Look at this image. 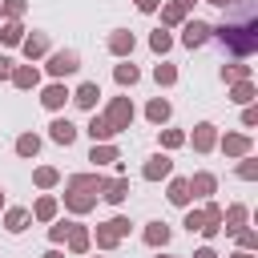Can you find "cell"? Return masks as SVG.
I'll return each instance as SVG.
<instances>
[{"instance_id": "6da1fadb", "label": "cell", "mask_w": 258, "mask_h": 258, "mask_svg": "<svg viewBox=\"0 0 258 258\" xmlns=\"http://www.w3.org/2000/svg\"><path fill=\"white\" fill-rule=\"evenodd\" d=\"M218 32V40L230 48V52H238V56H250L254 48H258V16H246L242 24H222V28H214Z\"/></svg>"}, {"instance_id": "7a4b0ae2", "label": "cell", "mask_w": 258, "mask_h": 258, "mask_svg": "<svg viewBox=\"0 0 258 258\" xmlns=\"http://www.w3.org/2000/svg\"><path fill=\"white\" fill-rule=\"evenodd\" d=\"M105 121L121 133V129H129L133 125V105H129V97H113L109 101V109H105Z\"/></svg>"}, {"instance_id": "3957f363", "label": "cell", "mask_w": 258, "mask_h": 258, "mask_svg": "<svg viewBox=\"0 0 258 258\" xmlns=\"http://www.w3.org/2000/svg\"><path fill=\"white\" fill-rule=\"evenodd\" d=\"M210 24H202V20H181V44L185 48H198V44H206L210 40Z\"/></svg>"}, {"instance_id": "277c9868", "label": "cell", "mask_w": 258, "mask_h": 258, "mask_svg": "<svg viewBox=\"0 0 258 258\" xmlns=\"http://www.w3.org/2000/svg\"><path fill=\"white\" fill-rule=\"evenodd\" d=\"M77 69H81V56H77L73 48L48 56V73H52V77H69V73H77Z\"/></svg>"}, {"instance_id": "5b68a950", "label": "cell", "mask_w": 258, "mask_h": 258, "mask_svg": "<svg viewBox=\"0 0 258 258\" xmlns=\"http://www.w3.org/2000/svg\"><path fill=\"white\" fill-rule=\"evenodd\" d=\"M64 206H69V210H77V214H89V210L97 206V194H93V189H77V185H69Z\"/></svg>"}, {"instance_id": "8992f818", "label": "cell", "mask_w": 258, "mask_h": 258, "mask_svg": "<svg viewBox=\"0 0 258 258\" xmlns=\"http://www.w3.org/2000/svg\"><path fill=\"white\" fill-rule=\"evenodd\" d=\"M169 169H173V161H169L165 153H153L141 173H145V181H161V177H169Z\"/></svg>"}, {"instance_id": "52a82bcc", "label": "cell", "mask_w": 258, "mask_h": 258, "mask_svg": "<svg viewBox=\"0 0 258 258\" xmlns=\"http://www.w3.org/2000/svg\"><path fill=\"white\" fill-rule=\"evenodd\" d=\"M48 137H52L56 145H73V141H77V125L64 121V117H56V121L48 125Z\"/></svg>"}, {"instance_id": "ba28073f", "label": "cell", "mask_w": 258, "mask_h": 258, "mask_svg": "<svg viewBox=\"0 0 258 258\" xmlns=\"http://www.w3.org/2000/svg\"><path fill=\"white\" fill-rule=\"evenodd\" d=\"M214 141H218V129H214L210 121L194 125V149H198V153H210V149H214Z\"/></svg>"}, {"instance_id": "9c48e42d", "label": "cell", "mask_w": 258, "mask_h": 258, "mask_svg": "<svg viewBox=\"0 0 258 258\" xmlns=\"http://www.w3.org/2000/svg\"><path fill=\"white\" fill-rule=\"evenodd\" d=\"M185 181H189V198H210L214 185H218L214 173H194V177H185Z\"/></svg>"}, {"instance_id": "30bf717a", "label": "cell", "mask_w": 258, "mask_h": 258, "mask_svg": "<svg viewBox=\"0 0 258 258\" xmlns=\"http://www.w3.org/2000/svg\"><path fill=\"white\" fill-rule=\"evenodd\" d=\"M125 194H129V181H125V177L101 181V198H105V202H113V206H117V202H125Z\"/></svg>"}, {"instance_id": "8fae6325", "label": "cell", "mask_w": 258, "mask_h": 258, "mask_svg": "<svg viewBox=\"0 0 258 258\" xmlns=\"http://www.w3.org/2000/svg\"><path fill=\"white\" fill-rule=\"evenodd\" d=\"M222 149H226L230 157H246V153H250V137H246V133H226Z\"/></svg>"}, {"instance_id": "7c38bea8", "label": "cell", "mask_w": 258, "mask_h": 258, "mask_svg": "<svg viewBox=\"0 0 258 258\" xmlns=\"http://www.w3.org/2000/svg\"><path fill=\"white\" fill-rule=\"evenodd\" d=\"M64 238H69V250H73V254H85V250H89V230H85V226L69 222V234H64Z\"/></svg>"}, {"instance_id": "4fadbf2b", "label": "cell", "mask_w": 258, "mask_h": 258, "mask_svg": "<svg viewBox=\"0 0 258 258\" xmlns=\"http://www.w3.org/2000/svg\"><path fill=\"white\" fill-rule=\"evenodd\" d=\"M36 81H40V73H36L32 64H20V69H12V85H16V89H36Z\"/></svg>"}, {"instance_id": "5bb4252c", "label": "cell", "mask_w": 258, "mask_h": 258, "mask_svg": "<svg viewBox=\"0 0 258 258\" xmlns=\"http://www.w3.org/2000/svg\"><path fill=\"white\" fill-rule=\"evenodd\" d=\"M64 101H69V89H64V85H48V89L40 93V105H44V109H60Z\"/></svg>"}, {"instance_id": "9a60e30c", "label": "cell", "mask_w": 258, "mask_h": 258, "mask_svg": "<svg viewBox=\"0 0 258 258\" xmlns=\"http://www.w3.org/2000/svg\"><path fill=\"white\" fill-rule=\"evenodd\" d=\"M97 97H101V89H97V81H85L77 93H73V101L81 105V109H93L97 105Z\"/></svg>"}, {"instance_id": "2e32d148", "label": "cell", "mask_w": 258, "mask_h": 258, "mask_svg": "<svg viewBox=\"0 0 258 258\" xmlns=\"http://www.w3.org/2000/svg\"><path fill=\"white\" fill-rule=\"evenodd\" d=\"M202 218H206V226H202V234H206V238H214V234L222 230V206H214V202H210V206L202 210Z\"/></svg>"}, {"instance_id": "e0dca14e", "label": "cell", "mask_w": 258, "mask_h": 258, "mask_svg": "<svg viewBox=\"0 0 258 258\" xmlns=\"http://www.w3.org/2000/svg\"><path fill=\"white\" fill-rule=\"evenodd\" d=\"M20 44H24V56H28V60L48 52V36H44V32H32V36H28V40H20Z\"/></svg>"}, {"instance_id": "ac0fdd59", "label": "cell", "mask_w": 258, "mask_h": 258, "mask_svg": "<svg viewBox=\"0 0 258 258\" xmlns=\"http://www.w3.org/2000/svg\"><path fill=\"white\" fill-rule=\"evenodd\" d=\"M109 52L129 56V52H133V32H113V36H109Z\"/></svg>"}, {"instance_id": "d6986e66", "label": "cell", "mask_w": 258, "mask_h": 258, "mask_svg": "<svg viewBox=\"0 0 258 258\" xmlns=\"http://www.w3.org/2000/svg\"><path fill=\"white\" fill-rule=\"evenodd\" d=\"M145 242H149V246H165V242H169V226H165V222H149V226H145Z\"/></svg>"}, {"instance_id": "ffe728a7", "label": "cell", "mask_w": 258, "mask_h": 258, "mask_svg": "<svg viewBox=\"0 0 258 258\" xmlns=\"http://www.w3.org/2000/svg\"><path fill=\"white\" fill-rule=\"evenodd\" d=\"M113 133H117V129H113L105 117H93V121H89V137H93V141H109Z\"/></svg>"}, {"instance_id": "44dd1931", "label": "cell", "mask_w": 258, "mask_h": 258, "mask_svg": "<svg viewBox=\"0 0 258 258\" xmlns=\"http://www.w3.org/2000/svg\"><path fill=\"white\" fill-rule=\"evenodd\" d=\"M36 149H40V137L36 133H20L16 137V153L20 157H36Z\"/></svg>"}, {"instance_id": "7402d4cb", "label": "cell", "mask_w": 258, "mask_h": 258, "mask_svg": "<svg viewBox=\"0 0 258 258\" xmlns=\"http://www.w3.org/2000/svg\"><path fill=\"white\" fill-rule=\"evenodd\" d=\"M89 161H93V165H109V161H117V149H113V145H105V141H101V145L93 141V153H89Z\"/></svg>"}, {"instance_id": "603a6c76", "label": "cell", "mask_w": 258, "mask_h": 258, "mask_svg": "<svg viewBox=\"0 0 258 258\" xmlns=\"http://www.w3.org/2000/svg\"><path fill=\"white\" fill-rule=\"evenodd\" d=\"M101 181H105L101 173H73V177H69V185H77V189H93V194L101 189Z\"/></svg>"}, {"instance_id": "cb8c5ba5", "label": "cell", "mask_w": 258, "mask_h": 258, "mask_svg": "<svg viewBox=\"0 0 258 258\" xmlns=\"http://www.w3.org/2000/svg\"><path fill=\"white\" fill-rule=\"evenodd\" d=\"M169 202H173V206H185V202H189V181H185V177H173V181H169Z\"/></svg>"}, {"instance_id": "d4e9b609", "label": "cell", "mask_w": 258, "mask_h": 258, "mask_svg": "<svg viewBox=\"0 0 258 258\" xmlns=\"http://www.w3.org/2000/svg\"><path fill=\"white\" fill-rule=\"evenodd\" d=\"M4 226H8L12 234H20V230L28 226V210H20V206H12V210L4 214Z\"/></svg>"}, {"instance_id": "484cf974", "label": "cell", "mask_w": 258, "mask_h": 258, "mask_svg": "<svg viewBox=\"0 0 258 258\" xmlns=\"http://www.w3.org/2000/svg\"><path fill=\"white\" fill-rule=\"evenodd\" d=\"M222 222H226V234L242 230V222H246V206H230V210L222 214Z\"/></svg>"}, {"instance_id": "4316f807", "label": "cell", "mask_w": 258, "mask_h": 258, "mask_svg": "<svg viewBox=\"0 0 258 258\" xmlns=\"http://www.w3.org/2000/svg\"><path fill=\"white\" fill-rule=\"evenodd\" d=\"M145 117L153 121V125H161V121H169V101H149V109H145Z\"/></svg>"}, {"instance_id": "83f0119b", "label": "cell", "mask_w": 258, "mask_h": 258, "mask_svg": "<svg viewBox=\"0 0 258 258\" xmlns=\"http://www.w3.org/2000/svg\"><path fill=\"white\" fill-rule=\"evenodd\" d=\"M230 101H238V105H250V101H254V85H250V81H234V93H230Z\"/></svg>"}, {"instance_id": "f1b7e54d", "label": "cell", "mask_w": 258, "mask_h": 258, "mask_svg": "<svg viewBox=\"0 0 258 258\" xmlns=\"http://www.w3.org/2000/svg\"><path fill=\"white\" fill-rule=\"evenodd\" d=\"M0 40H4V44H20V40H24V28H20L16 20H8V24L0 28Z\"/></svg>"}, {"instance_id": "f546056e", "label": "cell", "mask_w": 258, "mask_h": 258, "mask_svg": "<svg viewBox=\"0 0 258 258\" xmlns=\"http://www.w3.org/2000/svg\"><path fill=\"white\" fill-rule=\"evenodd\" d=\"M32 214H36L40 222H52V218H56V202H52V198H40V202L32 206Z\"/></svg>"}, {"instance_id": "4dcf8cb0", "label": "cell", "mask_w": 258, "mask_h": 258, "mask_svg": "<svg viewBox=\"0 0 258 258\" xmlns=\"http://www.w3.org/2000/svg\"><path fill=\"white\" fill-rule=\"evenodd\" d=\"M161 20H165V24H181V20H185V8L173 0V4H165V8H161Z\"/></svg>"}, {"instance_id": "1f68e13d", "label": "cell", "mask_w": 258, "mask_h": 258, "mask_svg": "<svg viewBox=\"0 0 258 258\" xmlns=\"http://www.w3.org/2000/svg\"><path fill=\"white\" fill-rule=\"evenodd\" d=\"M113 77H117V85H137V77H141V73H137L133 64H117V69H113Z\"/></svg>"}, {"instance_id": "d6a6232c", "label": "cell", "mask_w": 258, "mask_h": 258, "mask_svg": "<svg viewBox=\"0 0 258 258\" xmlns=\"http://www.w3.org/2000/svg\"><path fill=\"white\" fill-rule=\"evenodd\" d=\"M153 81H157V85H173V81H177V69H173V64H157V69H153Z\"/></svg>"}, {"instance_id": "836d02e7", "label": "cell", "mask_w": 258, "mask_h": 258, "mask_svg": "<svg viewBox=\"0 0 258 258\" xmlns=\"http://www.w3.org/2000/svg\"><path fill=\"white\" fill-rule=\"evenodd\" d=\"M222 81H250V69L246 64H226L222 69Z\"/></svg>"}, {"instance_id": "e575fe53", "label": "cell", "mask_w": 258, "mask_h": 258, "mask_svg": "<svg viewBox=\"0 0 258 258\" xmlns=\"http://www.w3.org/2000/svg\"><path fill=\"white\" fill-rule=\"evenodd\" d=\"M56 177H60V173H56L52 165H40V169H36V185H40V189H48V185H56Z\"/></svg>"}, {"instance_id": "d590c367", "label": "cell", "mask_w": 258, "mask_h": 258, "mask_svg": "<svg viewBox=\"0 0 258 258\" xmlns=\"http://www.w3.org/2000/svg\"><path fill=\"white\" fill-rule=\"evenodd\" d=\"M97 246H101V250L117 246V234H113V226H109V222H105V226H97Z\"/></svg>"}, {"instance_id": "8d00e7d4", "label": "cell", "mask_w": 258, "mask_h": 258, "mask_svg": "<svg viewBox=\"0 0 258 258\" xmlns=\"http://www.w3.org/2000/svg\"><path fill=\"white\" fill-rule=\"evenodd\" d=\"M169 44H173V40H169V32H161V28L149 36V48H153V52H169Z\"/></svg>"}, {"instance_id": "74e56055", "label": "cell", "mask_w": 258, "mask_h": 258, "mask_svg": "<svg viewBox=\"0 0 258 258\" xmlns=\"http://www.w3.org/2000/svg\"><path fill=\"white\" fill-rule=\"evenodd\" d=\"M161 145H165V149H177V145H185V133H181V129H165V133H161Z\"/></svg>"}, {"instance_id": "f35d334b", "label": "cell", "mask_w": 258, "mask_h": 258, "mask_svg": "<svg viewBox=\"0 0 258 258\" xmlns=\"http://www.w3.org/2000/svg\"><path fill=\"white\" fill-rule=\"evenodd\" d=\"M238 177H246V181H254V177H258V161H254V157H246V161L238 165Z\"/></svg>"}, {"instance_id": "ab89813d", "label": "cell", "mask_w": 258, "mask_h": 258, "mask_svg": "<svg viewBox=\"0 0 258 258\" xmlns=\"http://www.w3.org/2000/svg\"><path fill=\"white\" fill-rule=\"evenodd\" d=\"M202 226H206V218H202V210H189V214H185V230H189V234H194V230L202 234Z\"/></svg>"}, {"instance_id": "60d3db41", "label": "cell", "mask_w": 258, "mask_h": 258, "mask_svg": "<svg viewBox=\"0 0 258 258\" xmlns=\"http://www.w3.org/2000/svg\"><path fill=\"white\" fill-rule=\"evenodd\" d=\"M238 246H242V250H254V246H258L254 230H242V234H238Z\"/></svg>"}, {"instance_id": "b9f144b4", "label": "cell", "mask_w": 258, "mask_h": 258, "mask_svg": "<svg viewBox=\"0 0 258 258\" xmlns=\"http://www.w3.org/2000/svg\"><path fill=\"white\" fill-rule=\"evenodd\" d=\"M64 234H69V222H56V226L48 230V238H52V242H64Z\"/></svg>"}, {"instance_id": "7bdbcfd3", "label": "cell", "mask_w": 258, "mask_h": 258, "mask_svg": "<svg viewBox=\"0 0 258 258\" xmlns=\"http://www.w3.org/2000/svg\"><path fill=\"white\" fill-rule=\"evenodd\" d=\"M4 12H8V16H12V20H16V16H20V12H24V0H4Z\"/></svg>"}, {"instance_id": "ee69618b", "label": "cell", "mask_w": 258, "mask_h": 258, "mask_svg": "<svg viewBox=\"0 0 258 258\" xmlns=\"http://www.w3.org/2000/svg\"><path fill=\"white\" fill-rule=\"evenodd\" d=\"M242 125H258V109L246 105V109H242Z\"/></svg>"}, {"instance_id": "f6af8a7d", "label": "cell", "mask_w": 258, "mask_h": 258, "mask_svg": "<svg viewBox=\"0 0 258 258\" xmlns=\"http://www.w3.org/2000/svg\"><path fill=\"white\" fill-rule=\"evenodd\" d=\"M8 77H12V60H8V56H0V81H8Z\"/></svg>"}, {"instance_id": "bcb514c9", "label": "cell", "mask_w": 258, "mask_h": 258, "mask_svg": "<svg viewBox=\"0 0 258 258\" xmlns=\"http://www.w3.org/2000/svg\"><path fill=\"white\" fill-rule=\"evenodd\" d=\"M133 4H137L141 12H153V8H157V0H133Z\"/></svg>"}, {"instance_id": "7dc6e473", "label": "cell", "mask_w": 258, "mask_h": 258, "mask_svg": "<svg viewBox=\"0 0 258 258\" xmlns=\"http://www.w3.org/2000/svg\"><path fill=\"white\" fill-rule=\"evenodd\" d=\"M194 258H218V254H214V250H210V246H202V250H198V254H194Z\"/></svg>"}, {"instance_id": "c3c4849f", "label": "cell", "mask_w": 258, "mask_h": 258, "mask_svg": "<svg viewBox=\"0 0 258 258\" xmlns=\"http://www.w3.org/2000/svg\"><path fill=\"white\" fill-rule=\"evenodd\" d=\"M206 4H218V8H226V4H234V0H206Z\"/></svg>"}, {"instance_id": "681fc988", "label": "cell", "mask_w": 258, "mask_h": 258, "mask_svg": "<svg viewBox=\"0 0 258 258\" xmlns=\"http://www.w3.org/2000/svg\"><path fill=\"white\" fill-rule=\"evenodd\" d=\"M177 4H181V8H194V4H198V0H177Z\"/></svg>"}, {"instance_id": "f907efd6", "label": "cell", "mask_w": 258, "mask_h": 258, "mask_svg": "<svg viewBox=\"0 0 258 258\" xmlns=\"http://www.w3.org/2000/svg\"><path fill=\"white\" fill-rule=\"evenodd\" d=\"M44 258H64V254H60V250H48V254H44Z\"/></svg>"}, {"instance_id": "816d5d0a", "label": "cell", "mask_w": 258, "mask_h": 258, "mask_svg": "<svg viewBox=\"0 0 258 258\" xmlns=\"http://www.w3.org/2000/svg\"><path fill=\"white\" fill-rule=\"evenodd\" d=\"M234 258H250V250H242V254H234Z\"/></svg>"}, {"instance_id": "f5cc1de1", "label": "cell", "mask_w": 258, "mask_h": 258, "mask_svg": "<svg viewBox=\"0 0 258 258\" xmlns=\"http://www.w3.org/2000/svg\"><path fill=\"white\" fill-rule=\"evenodd\" d=\"M157 258H173V254H157Z\"/></svg>"}, {"instance_id": "db71d44e", "label": "cell", "mask_w": 258, "mask_h": 258, "mask_svg": "<svg viewBox=\"0 0 258 258\" xmlns=\"http://www.w3.org/2000/svg\"><path fill=\"white\" fill-rule=\"evenodd\" d=\"M0 206H4V189H0Z\"/></svg>"}]
</instances>
